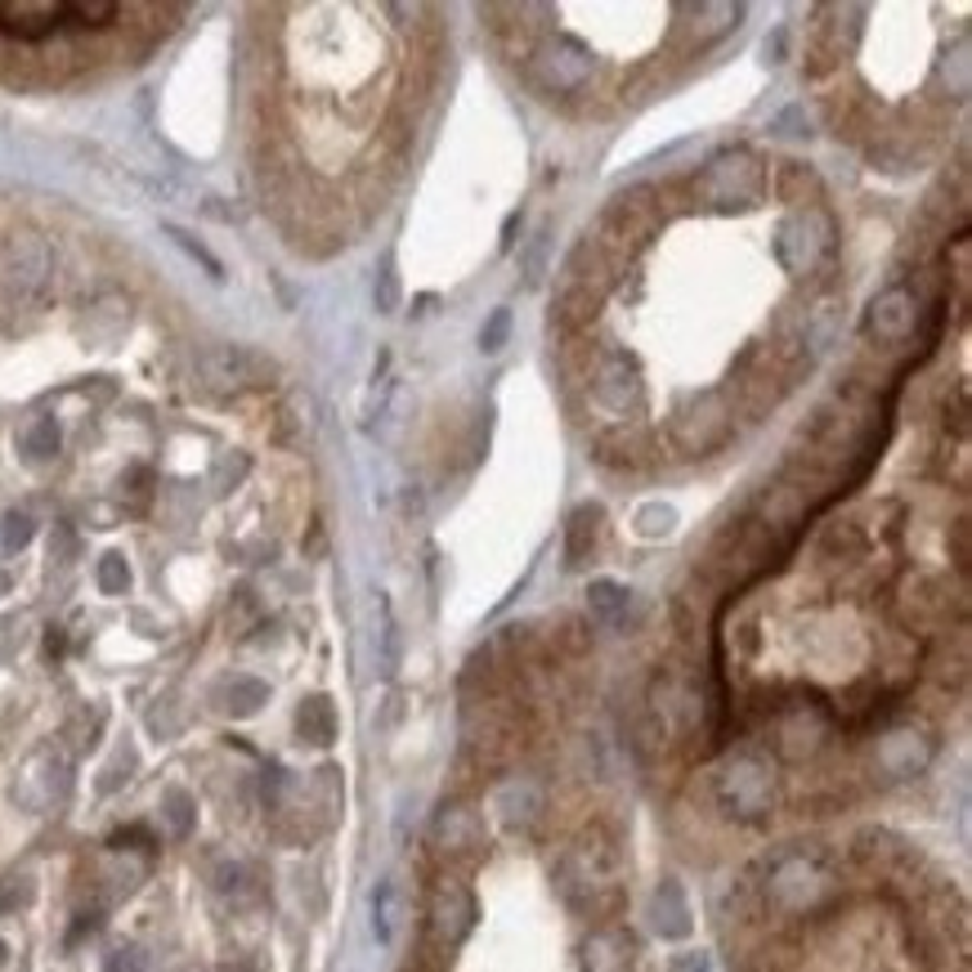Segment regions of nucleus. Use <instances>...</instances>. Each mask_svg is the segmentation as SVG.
Instances as JSON below:
<instances>
[{
	"label": "nucleus",
	"mask_w": 972,
	"mask_h": 972,
	"mask_svg": "<svg viewBox=\"0 0 972 972\" xmlns=\"http://www.w3.org/2000/svg\"><path fill=\"white\" fill-rule=\"evenodd\" d=\"M700 189H704L717 206L749 202V198L762 189V166H758L753 153H726V157H717V161L704 170Z\"/></svg>",
	"instance_id": "obj_1"
},
{
	"label": "nucleus",
	"mask_w": 972,
	"mask_h": 972,
	"mask_svg": "<svg viewBox=\"0 0 972 972\" xmlns=\"http://www.w3.org/2000/svg\"><path fill=\"white\" fill-rule=\"evenodd\" d=\"M265 377H273V364L252 355L247 346H215L211 355H202V381L206 386L243 390V386H260Z\"/></svg>",
	"instance_id": "obj_2"
},
{
	"label": "nucleus",
	"mask_w": 972,
	"mask_h": 972,
	"mask_svg": "<svg viewBox=\"0 0 972 972\" xmlns=\"http://www.w3.org/2000/svg\"><path fill=\"white\" fill-rule=\"evenodd\" d=\"M68 23V5H49V0H5L0 5V32L10 41H45Z\"/></svg>",
	"instance_id": "obj_3"
},
{
	"label": "nucleus",
	"mask_w": 972,
	"mask_h": 972,
	"mask_svg": "<svg viewBox=\"0 0 972 972\" xmlns=\"http://www.w3.org/2000/svg\"><path fill=\"white\" fill-rule=\"evenodd\" d=\"M592 77V59L579 49V45H551V49H543V59H538V81L547 86V90H579L583 81Z\"/></svg>",
	"instance_id": "obj_4"
},
{
	"label": "nucleus",
	"mask_w": 972,
	"mask_h": 972,
	"mask_svg": "<svg viewBox=\"0 0 972 972\" xmlns=\"http://www.w3.org/2000/svg\"><path fill=\"white\" fill-rule=\"evenodd\" d=\"M914 319H919V310H914V297L905 288H892L874 301V314H870V332L883 340V346H896V340H905L914 332Z\"/></svg>",
	"instance_id": "obj_5"
},
{
	"label": "nucleus",
	"mask_w": 972,
	"mask_h": 972,
	"mask_svg": "<svg viewBox=\"0 0 972 972\" xmlns=\"http://www.w3.org/2000/svg\"><path fill=\"white\" fill-rule=\"evenodd\" d=\"M471 919H476V901H471V892H467V887H457V883H444V887L435 892V909H431L435 932H439L444 941H462L467 928H471Z\"/></svg>",
	"instance_id": "obj_6"
},
{
	"label": "nucleus",
	"mask_w": 972,
	"mask_h": 972,
	"mask_svg": "<svg viewBox=\"0 0 972 972\" xmlns=\"http://www.w3.org/2000/svg\"><path fill=\"white\" fill-rule=\"evenodd\" d=\"M592 394H596V404H605L610 413H627V409H637L641 386H637V372L627 368V359H610L592 377Z\"/></svg>",
	"instance_id": "obj_7"
},
{
	"label": "nucleus",
	"mask_w": 972,
	"mask_h": 972,
	"mask_svg": "<svg viewBox=\"0 0 972 972\" xmlns=\"http://www.w3.org/2000/svg\"><path fill=\"white\" fill-rule=\"evenodd\" d=\"M726 797H730L735 816H762V812H767L771 784H767V775L758 771V762H739V767L730 771V780H726Z\"/></svg>",
	"instance_id": "obj_8"
},
{
	"label": "nucleus",
	"mask_w": 972,
	"mask_h": 972,
	"mask_svg": "<svg viewBox=\"0 0 972 972\" xmlns=\"http://www.w3.org/2000/svg\"><path fill=\"white\" fill-rule=\"evenodd\" d=\"M596 538H601V506L588 502L569 516V529H565V560L569 565H583L592 551H596Z\"/></svg>",
	"instance_id": "obj_9"
},
{
	"label": "nucleus",
	"mask_w": 972,
	"mask_h": 972,
	"mask_svg": "<svg viewBox=\"0 0 972 972\" xmlns=\"http://www.w3.org/2000/svg\"><path fill=\"white\" fill-rule=\"evenodd\" d=\"M297 730L310 739V745H332V735H336V713H332V704H327L323 695L305 700V704H301V717H297Z\"/></svg>",
	"instance_id": "obj_10"
},
{
	"label": "nucleus",
	"mask_w": 972,
	"mask_h": 972,
	"mask_svg": "<svg viewBox=\"0 0 972 972\" xmlns=\"http://www.w3.org/2000/svg\"><path fill=\"white\" fill-rule=\"evenodd\" d=\"M588 605H592V618H596V623L618 627V623H623V614H627V588H623V583H614V579H601V583H592Z\"/></svg>",
	"instance_id": "obj_11"
},
{
	"label": "nucleus",
	"mask_w": 972,
	"mask_h": 972,
	"mask_svg": "<svg viewBox=\"0 0 972 972\" xmlns=\"http://www.w3.org/2000/svg\"><path fill=\"white\" fill-rule=\"evenodd\" d=\"M659 901H668V914H659V932L663 937H685V932H691V914H685V901H681L677 883H668L659 892Z\"/></svg>",
	"instance_id": "obj_12"
},
{
	"label": "nucleus",
	"mask_w": 972,
	"mask_h": 972,
	"mask_svg": "<svg viewBox=\"0 0 972 972\" xmlns=\"http://www.w3.org/2000/svg\"><path fill=\"white\" fill-rule=\"evenodd\" d=\"M372 301H377V314H394V310H399V273H394V256H386L381 269H377Z\"/></svg>",
	"instance_id": "obj_13"
},
{
	"label": "nucleus",
	"mask_w": 972,
	"mask_h": 972,
	"mask_svg": "<svg viewBox=\"0 0 972 972\" xmlns=\"http://www.w3.org/2000/svg\"><path fill=\"white\" fill-rule=\"evenodd\" d=\"M23 448H27V457H36V462L54 457V453H59V422H54V417H41V422L27 431Z\"/></svg>",
	"instance_id": "obj_14"
},
{
	"label": "nucleus",
	"mask_w": 972,
	"mask_h": 972,
	"mask_svg": "<svg viewBox=\"0 0 972 972\" xmlns=\"http://www.w3.org/2000/svg\"><path fill=\"white\" fill-rule=\"evenodd\" d=\"M372 932H377L381 946L394 937V887L390 883H381L377 896H372Z\"/></svg>",
	"instance_id": "obj_15"
},
{
	"label": "nucleus",
	"mask_w": 972,
	"mask_h": 972,
	"mask_svg": "<svg viewBox=\"0 0 972 972\" xmlns=\"http://www.w3.org/2000/svg\"><path fill=\"white\" fill-rule=\"evenodd\" d=\"M166 238L176 243V247H185V252H189V256H193V260H198V265H202L211 278H224V265H220V260H215V256H211V252H206V247H202L193 234H185V228H176V224H166Z\"/></svg>",
	"instance_id": "obj_16"
},
{
	"label": "nucleus",
	"mask_w": 972,
	"mask_h": 972,
	"mask_svg": "<svg viewBox=\"0 0 972 972\" xmlns=\"http://www.w3.org/2000/svg\"><path fill=\"white\" fill-rule=\"evenodd\" d=\"M99 588H103L108 596H122V592L131 588V569H126L122 556H103V560H99Z\"/></svg>",
	"instance_id": "obj_17"
},
{
	"label": "nucleus",
	"mask_w": 972,
	"mask_h": 972,
	"mask_svg": "<svg viewBox=\"0 0 972 972\" xmlns=\"http://www.w3.org/2000/svg\"><path fill=\"white\" fill-rule=\"evenodd\" d=\"M506 336H511V310H493L489 323L480 327V350H484V355H498V350L506 346Z\"/></svg>",
	"instance_id": "obj_18"
},
{
	"label": "nucleus",
	"mask_w": 972,
	"mask_h": 972,
	"mask_svg": "<svg viewBox=\"0 0 972 972\" xmlns=\"http://www.w3.org/2000/svg\"><path fill=\"white\" fill-rule=\"evenodd\" d=\"M265 685L260 681H234V691H228V708H234L238 717H247V713H256L260 704H265Z\"/></svg>",
	"instance_id": "obj_19"
},
{
	"label": "nucleus",
	"mask_w": 972,
	"mask_h": 972,
	"mask_svg": "<svg viewBox=\"0 0 972 972\" xmlns=\"http://www.w3.org/2000/svg\"><path fill=\"white\" fill-rule=\"evenodd\" d=\"M27 538H32V521L23 516V511H14V516L0 521V547H5V551L27 547Z\"/></svg>",
	"instance_id": "obj_20"
},
{
	"label": "nucleus",
	"mask_w": 972,
	"mask_h": 972,
	"mask_svg": "<svg viewBox=\"0 0 972 972\" xmlns=\"http://www.w3.org/2000/svg\"><path fill=\"white\" fill-rule=\"evenodd\" d=\"M547 243H551V228L543 224V228H538V238L529 243V256H525V269H529V282H538V278H543V269H547Z\"/></svg>",
	"instance_id": "obj_21"
},
{
	"label": "nucleus",
	"mask_w": 972,
	"mask_h": 972,
	"mask_svg": "<svg viewBox=\"0 0 972 972\" xmlns=\"http://www.w3.org/2000/svg\"><path fill=\"white\" fill-rule=\"evenodd\" d=\"M381 614H386V633H381V637H386V655H381V672L390 677V672L399 668V627H394V618H390V605H386V601H381Z\"/></svg>",
	"instance_id": "obj_22"
},
{
	"label": "nucleus",
	"mask_w": 972,
	"mask_h": 972,
	"mask_svg": "<svg viewBox=\"0 0 972 972\" xmlns=\"http://www.w3.org/2000/svg\"><path fill=\"white\" fill-rule=\"evenodd\" d=\"M166 807H170V820H176V834H189V825H193V803H189V797H185V793H170Z\"/></svg>",
	"instance_id": "obj_23"
},
{
	"label": "nucleus",
	"mask_w": 972,
	"mask_h": 972,
	"mask_svg": "<svg viewBox=\"0 0 972 972\" xmlns=\"http://www.w3.org/2000/svg\"><path fill=\"white\" fill-rule=\"evenodd\" d=\"M112 847H144V851H153V834L148 829H122V834H112Z\"/></svg>",
	"instance_id": "obj_24"
},
{
	"label": "nucleus",
	"mask_w": 972,
	"mask_h": 972,
	"mask_svg": "<svg viewBox=\"0 0 972 972\" xmlns=\"http://www.w3.org/2000/svg\"><path fill=\"white\" fill-rule=\"evenodd\" d=\"M516 228H521V211H511L506 224H502V252H506V247H516Z\"/></svg>",
	"instance_id": "obj_25"
},
{
	"label": "nucleus",
	"mask_w": 972,
	"mask_h": 972,
	"mask_svg": "<svg viewBox=\"0 0 972 972\" xmlns=\"http://www.w3.org/2000/svg\"><path fill=\"white\" fill-rule=\"evenodd\" d=\"M0 959H5V946H0Z\"/></svg>",
	"instance_id": "obj_26"
}]
</instances>
